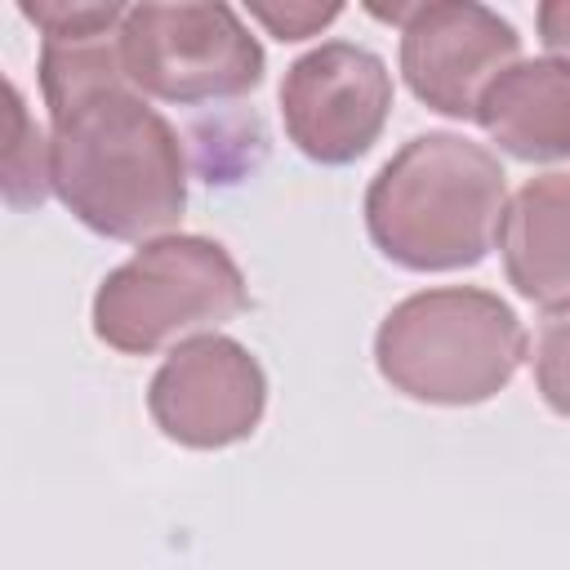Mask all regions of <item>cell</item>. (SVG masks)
Instances as JSON below:
<instances>
[{"mask_svg":"<svg viewBox=\"0 0 570 570\" xmlns=\"http://www.w3.org/2000/svg\"><path fill=\"white\" fill-rule=\"evenodd\" d=\"M18 9L45 36L40 94L53 196L107 240L169 232L187 209V151L125 76L116 31L129 4L22 0Z\"/></svg>","mask_w":570,"mask_h":570,"instance_id":"1","label":"cell"},{"mask_svg":"<svg viewBox=\"0 0 570 570\" xmlns=\"http://www.w3.org/2000/svg\"><path fill=\"white\" fill-rule=\"evenodd\" d=\"M508 174L499 156L463 134H414L365 187V232L405 272L476 267L503 223Z\"/></svg>","mask_w":570,"mask_h":570,"instance_id":"2","label":"cell"},{"mask_svg":"<svg viewBox=\"0 0 570 570\" xmlns=\"http://www.w3.org/2000/svg\"><path fill=\"white\" fill-rule=\"evenodd\" d=\"M525 361L521 316L490 289H419L379 321L374 365L383 383L419 405H485Z\"/></svg>","mask_w":570,"mask_h":570,"instance_id":"3","label":"cell"},{"mask_svg":"<svg viewBox=\"0 0 570 570\" xmlns=\"http://www.w3.org/2000/svg\"><path fill=\"white\" fill-rule=\"evenodd\" d=\"M249 307L240 263L209 236L169 232L134 249L94 289V334L111 352L151 356L169 343L214 334Z\"/></svg>","mask_w":570,"mask_h":570,"instance_id":"4","label":"cell"},{"mask_svg":"<svg viewBox=\"0 0 570 570\" xmlns=\"http://www.w3.org/2000/svg\"><path fill=\"white\" fill-rule=\"evenodd\" d=\"M138 94L196 107L263 85V45L232 4H129L116 31Z\"/></svg>","mask_w":570,"mask_h":570,"instance_id":"5","label":"cell"},{"mask_svg":"<svg viewBox=\"0 0 570 570\" xmlns=\"http://www.w3.org/2000/svg\"><path fill=\"white\" fill-rule=\"evenodd\" d=\"M401 27V76L410 94L450 120H476V102L499 71L521 62V36L476 0H423L374 9Z\"/></svg>","mask_w":570,"mask_h":570,"instance_id":"6","label":"cell"},{"mask_svg":"<svg viewBox=\"0 0 570 570\" xmlns=\"http://www.w3.org/2000/svg\"><path fill=\"white\" fill-rule=\"evenodd\" d=\"M392 116L387 62L352 40H325L298 53L281 80V120L289 142L316 165L361 160Z\"/></svg>","mask_w":570,"mask_h":570,"instance_id":"7","label":"cell"},{"mask_svg":"<svg viewBox=\"0 0 570 570\" xmlns=\"http://www.w3.org/2000/svg\"><path fill=\"white\" fill-rule=\"evenodd\" d=\"M267 410V374L258 356L227 334L178 343L147 383V414L174 445L227 450L249 441Z\"/></svg>","mask_w":570,"mask_h":570,"instance_id":"8","label":"cell"},{"mask_svg":"<svg viewBox=\"0 0 570 570\" xmlns=\"http://www.w3.org/2000/svg\"><path fill=\"white\" fill-rule=\"evenodd\" d=\"M476 125L525 165L570 160V62L521 58L490 80L476 102Z\"/></svg>","mask_w":570,"mask_h":570,"instance_id":"9","label":"cell"},{"mask_svg":"<svg viewBox=\"0 0 570 570\" xmlns=\"http://www.w3.org/2000/svg\"><path fill=\"white\" fill-rule=\"evenodd\" d=\"M508 285L534 307H570V174H539L517 187L499 223Z\"/></svg>","mask_w":570,"mask_h":570,"instance_id":"10","label":"cell"},{"mask_svg":"<svg viewBox=\"0 0 570 570\" xmlns=\"http://www.w3.org/2000/svg\"><path fill=\"white\" fill-rule=\"evenodd\" d=\"M9 94V142H4V200L27 209L40 205L53 191V174H49V138L40 134V125L31 120L22 89L13 80H4Z\"/></svg>","mask_w":570,"mask_h":570,"instance_id":"11","label":"cell"},{"mask_svg":"<svg viewBox=\"0 0 570 570\" xmlns=\"http://www.w3.org/2000/svg\"><path fill=\"white\" fill-rule=\"evenodd\" d=\"M534 387L543 405L561 419H570V307H557L543 316L534 334Z\"/></svg>","mask_w":570,"mask_h":570,"instance_id":"12","label":"cell"},{"mask_svg":"<svg viewBox=\"0 0 570 570\" xmlns=\"http://www.w3.org/2000/svg\"><path fill=\"white\" fill-rule=\"evenodd\" d=\"M343 13V4H285V9H272V4H249V18H258L276 40H303V36H316L325 22H334Z\"/></svg>","mask_w":570,"mask_h":570,"instance_id":"13","label":"cell"},{"mask_svg":"<svg viewBox=\"0 0 570 570\" xmlns=\"http://www.w3.org/2000/svg\"><path fill=\"white\" fill-rule=\"evenodd\" d=\"M534 27L543 49H552L561 62H570V0H543L534 9Z\"/></svg>","mask_w":570,"mask_h":570,"instance_id":"14","label":"cell"}]
</instances>
